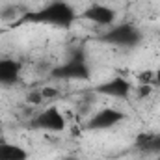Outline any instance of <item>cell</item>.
I'll list each match as a JSON object with an SVG mask.
<instances>
[{"label": "cell", "mask_w": 160, "mask_h": 160, "mask_svg": "<svg viewBox=\"0 0 160 160\" xmlns=\"http://www.w3.org/2000/svg\"><path fill=\"white\" fill-rule=\"evenodd\" d=\"M21 75V63L11 58L0 60V84H13Z\"/></svg>", "instance_id": "obj_9"}, {"label": "cell", "mask_w": 160, "mask_h": 160, "mask_svg": "<svg viewBox=\"0 0 160 160\" xmlns=\"http://www.w3.org/2000/svg\"><path fill=\"white\" fill-rule=\"evenodd\" d=\"M157 160H160V155H158V158H157Z\"/></svg>", "instance_id": "obj_16"}, {"label": "cell", "mask_w": 160, "mask_h": 160, "mask_svg": "<svg viewBox=\"0 0 160 160\" xmlns=\"http://www.w3.org/2000/svg\"><path fill=\"white\" fill-rule=\"evenodd\" d=\"M89 75H91L89 65L82 54H75L69 62L50 71V77L56 80H88Z\"/></svg>", "instance_id": "obj_2"}, {"label": "cell", "mask_w": 160, "mask_h": 160, "mask_svg": "<svg viewBox=\"0 0 160 160\" xmlns=\"http://www.w3.org/2000/svg\"><path fill=\"white\" fill-rule=\"evenodd\" d=\"M134 147L142 153L160 155V132H142L136 136Z\"/></svg>", "instance_id": "obj_8"}, {"label": "cell", "mask_w": 160, "mask_h": 160, "mask_svg": "<svg viewBox=\"0 0 160 160\" xmlns=\"http://www.w3.org/2000/svg\"><path fill=\"white\" fill-rule=\"evenodd\" d=\"M28 102L30 104H41L43 101H45V97H43V93L41 91H32V93H28Z\"/></svg>", "instance_id": "obj_12"}, {"label": "cell", "mask_w": 160, "mask_h": 160, "mask_svg": "<svg viewBox=\"0 0 160 160\" xmlns=\"http://www.w3.org/2000/svg\"><path fill=\"white\" fill-rule=\"evenodd\" d=\"M121 121H125V114L116 110V108H102L97 114L91 116V119L88 121V128L91 130H104V128H112L116 125H119Z\"/></svg>", "instance_id": "obj_6"}, {"label": "cell", "mask_w": 160, "mask_h": 160, "mask_svg": "<svg viewBox=\"0 0 160 160\" xmlns=\"http://www.w3.org/2000/svg\"><path fill=\"white\" fill-rule=\"evenodd\" d=\"M65 160H77V158H65Z\"/></svg>", "instance_id": "obj_15"}, {"label": "cell", "mask_w": 160, "mask_h": 160, "mask_svg": "<svg viewBox=\"0 0 160 160\" xmlns=\"http://www.w3.org/2000/svg\"><path fill=\"white\" fill-rule=\"evenodd\" d=\"M41 93H43V97H45V99H52V97H56V95H58V89H56V88H43V89H41Z\"/></svg>", "instance_id": "obj_14"}, {"label": "cell", "mask_w": 160, "mask_h": 160, "mask_svg": "<svg viewBox=\"0 0 160 160\" xmlns=\"http://www.w3.org/2000/svg\"><path fill=\"white\" fill-rule=\"evenodd\" d=\"M80 19L84 21H89L93 24H99V26H114L116 19H118V13L114 8L110 6H104V4H91L88 6L82 13L78 15Z\"/></svg>", "instance_id": "obj_5"}, {"label": "cell", "mask_w": 160, "mask_h": 160, "mask_svg": "<svg viewBox=\"0 0 160 160\" xmlns=\"http://www.w3.org/2000/svg\"><path fill=\"white\" fill-rule=\"evenodd\" d=\"M77 17L78 15L71 4H67L63 0H54L38 11L24 13L22 17H19V21L15 24L34 22V24H50V26H58V28H69L77 21Z\"/></svg>", "instance_id": "obj_1"}, {"label": "cell", "mask_w": 160, "mask_h": 160, "mask_svg": "<svg viewBox=\"0 0 160 160\" xmlns=\"http://www.w3.org/2000/svg\"><path fill=\"white\" fill-rule=\"evenodd\" d=\"M149 93H153V88H151V86H145V84H140V88H138V97L145 99V97H149Z\"/></svg>", "instance_id": "obj_13"}, {"label": "cell", "mask_w": 160, "mask_h": 160, "mask_svg": "<svg viewBox=\"0 0 160 160\" xmlns=\"http://www.w3.org/2000/svg\"><path fill=\"white\" fill-rule=\"evenodd\" d=\"M32 125L39 130H45V132H62L67 127V119L63 118V114L56 106H48L34 116Z\"/></svg>", "instance_id": "obj_4"}, {"label": "cell", "mask_w": 160, "mask_h": 160, "mask_svg": "<svg viewBox=\"0 0 160 160\" xmlns=\"http://www.w3.org/2000/svg\"><path fill=\"white\" fill-rule=\"evenodd\" d=\"M138 82L145 84V86H151L153 89L160 88V69H149V71L140 73L138 75Z\"/></svg>", "instance_id": "obj_11"}, {"label": "cell", "mask_w": 160, "mask_h": 160, "mask_svg": "<svg viewBox=\"0 0 160 160\" xmlns=\"http://www.w3.org/2000/svg\"><path fill=\"white\" fill-rule=\"evenodd\" d=\"M101 39L112 45H119V47H134L142 39V34L136 26L125 22V24H114L110 26L108 32H104L101 36Z\"/></svg>", "instance_id": "obj_3"}, {"label": "cell", "mask_w": 160, "mask_h": 160, "mask_svg": "<svg viewBox=\"0 0 160 160\" xmlns=\"http://www.w3.org/2000/svg\"><path fill=\"white\" fill-rule=\"evenodd\" d=\"M95 91L108 95V97H116V99H127L132 91V84L123 77H116V78H110L99 86H95Z\"/></svg>", "instance_id": "obj_7"}, {"label": "cell", "mask_w": 160, "mask_h": 160, "mask_svg": "<svg viewBox=\"0 0 160 160\" xmlns=\"http://www.w3.org/2000/svg\"><path fill=\"white\" fill-rule=\"evenodd\" d=\"M0 160H28V151L13 142H0Z\"/></svg>", "instance_id": "obj_10"}]
</instances>
